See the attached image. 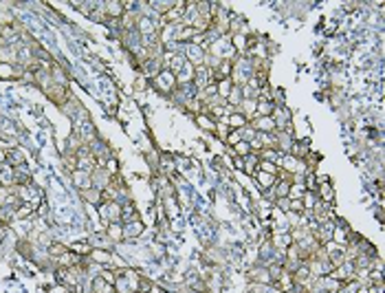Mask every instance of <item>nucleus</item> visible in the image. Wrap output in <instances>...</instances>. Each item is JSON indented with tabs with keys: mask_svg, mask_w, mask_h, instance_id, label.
<instances>
[{
	"mask_svg": "<svg viewBox=\"0 0 385 293\" xmlns=\"http://www.w3.org/2000/svg\"><path fill=\"white\" fill-rule=\"evenodd\" d=\"M36 205H31V203H20L18 207H16V220H25L36 214Z\"/></svg>",
	"mask_w": 385,
	"mask_h": 293,
	"instance_id": "19",
	"label": "nucleus"
},
{
	"mask_svg": "<svg viewBox=\"0 0 385 293\" xmlns=\"http://www.w3.org/2000/svg\"><path fill=\"white\" fill-rule=\"evenodd\" d=\"M306 194V187H304V183L302 181H293L291 183V187H288V201H297V198H302Z\"/></svg>",
	"mask_w": 385,
	"mask_h": 293,
	"instance_id": "22",
	"label": "nucleus"
},
{
	"mask_svg": "<svg viewBox=\"0 0 385 293\" xmlns=\"http://www.w3.org/2000/svg\"><path fill=\"white\" fill-rule=\"evenodd\" d=\"M238 141H242V137H240V130H229V135H227V143L233 148Z\"/></svg>",
	"mask_w": 385,
	"mask_h": 293,
	"instance_id": "25",
	"label": "nucleus"
},
{
	"mask_svg": "<svg viewBox=\"0 0 385 293\" xmlns=\"http://www.w3.org/2000/svg\"><path fill=\"white\" fill-rule=\"evenodd\" d=\"M315 194H317V198H319L321 203H328V205H330V203L334 201V187L326 181V183H319V185H317Z\"/></svg>",
	"mask_w": 385,
	"mask_h": 293,
	"instance_id": "8",
	"label": "nucleus"
},
{
	"mask_svg": "<svg viewBox=\"0 0 385 293\" xmlns=\"http://www.w3.org/2000/svg\"><path fill=\"white\" fill-rule=\"evenodd\" d=\"M93 247L88 245L86 240H80V242H71L69 245V251H73L75 256H80V258H88V253H91Z\"/></svg>",
	"mask_w": 385,
	"mask_h": 293,
	"instance_id": "16",
	"label": "nucleus"
},
{
	"mask_svg": "<svg viewBox=\"0 0 385 293\" xmlns=\"http://www.w3.org/2000/svg\"><path fill=\"white\" fill-rule=\"evenodd\" d=\"M3 163H7V150H3V148H0V165Z\"/></svg>",
	"mask_w": 385,
	"mask_h": 293,
	"instance_id": "28",
	"label": "nucleus"
},
{
	"mask_svg": "<svg viewBox=\"0 0 385 293\" xmlns=\"http://www.w3.org/2000/svg\"><path fill=\"white\" fill-rule=\"evenodd\" d=\"M47 251H49V256H51L53 260H55V258H60L62 253L69 251V245H64V242H58V240H55V242H51V245L47 247Z\"/></svg>",
	"mask_w": 385,
	"mask_h": 293,
	"instance_id": "23",
	"label": "nucleus"
},
{
	"mask_svg": "<svg viewBox=\"0 0 385 293\" xmlns=\"http://www.w3.org/2000/svg\"><path fill=\"white\" fill-rule=\"evenodd\" d=\"M229 40H231L233 51H240V53H242L244 49L249 47V40H247V36H244V33H231Z\"/></svg>",
	"mask_w": 385,
	"mask_h": 293,
	"instance_id": "21",
	"label": "nucleus"
},
{
	"mask_svg": "<svg viewBox=\"0 0 385 293\" xmlns=\"http://www.w3.org/2000/svg\"><path fill=\"white\" fill-rule=\"evenodd\" d=\"M273 110H275V104L271 99H258V108H255V115L260 117H271Z\"/></svg>",
	"mask_w": 385,
	"mask_h": 293,
	"instance_id": "17",
	"label": "nucleus"
},
{
	"mask_svg": "<svg viewBox=\"0 0 385 293\" xmlns=\"http://www.w3.org/2000/svg\"><path fill=\"white\" fill-rule=\"evenodd\" d=\"M91 181H93V187L95 190H106V187L110 185V181H113V176L108 174V170L106 168H95V172L91 174Z\"/></svg>",
	"mask_w": 385,
	"mask_h": 293,
	"instance_id": "6",
	"label": "nucleus"
},
{
	"mask_svg": "<svg viewBox=\"0 0 385 293\" xmlns=\"http://www.w3.org/2000/svg\"><path fill=\"white\" fill-rule=\"evenodd\" d=\"M137 88H146V77H141V80H137Z\"/></svg>",
	"mask_w": 385,
	"mask_h": 293,
	"instance_id": "29",
	"label": "nucleus"
},
{
	"mask_svg": "<svg viewBox=\"0 0 385 293\" xmlns=\"http://www.w3.org/2000/svg\"><path fill=\"white\" fill-rule=\"evenodd\" d=\"M194 119H196V126H198L200 130H205V132H214V128H216V119H211L209 115L196 113V115H194Z\"/></svg>",
	"mask_w": 385,
	"mask_h": 293,
	"instance_id": "11",
	"label": "nucleus"
},
{
	"mask_svg": "<svg viewBox=\"0 0 385 293\" xmlns=\"http://www.w3.org/2000/svg\"><path fill=\"white\" fill-rule=\"evenodd\" d=\"M88 245L93 247V249H106V251H113V247H115V242L106 236V229L102 231H95V234L88 236Z\"/></svg>",
	"mask_w": 385,
	"mask_h": 293,
	"instance_id": "2",
	"label": "nucleus"
},
{
	"mask_svg": "<svg viewBox=\"0 0 385 293\" xmlns=\"http://www.w3.org/2000/svg\"><path fill=\"white\" fill-rule=\"evenodd\" d=\"M231 150H233V154H236V157H240V159H244V157H247V154L251 152V146H249V143H247V141H238V143H236V146H233V148H231Z\"/></svg>",
	"mask_w": 385,
	"mask_h": 293,
	"instance_id": "24",
	"label": "nucleus"
},
{
	"mask_svg": "<svg viewBox=\"0 0 385 293\" xmlns=\"http://www.w3.org/2000/svg\"><path fill=\"white\" fill-rule=\"evenodd\" d=\"M88 260H91L93 264H99V267H110V269H113V251L91 249V253H88Z\"/></svg>",
	"mask_w": 385,
	"mask_h": 293,
	"instance_id": "4",
	"label": "nucleus"
},
{
	"mask_svg": "<svg viewBox=\"0 0 385 293\" xmlns=\"http://www.w3.org/2000/svg\"><path fill=\"white\" fill-rule=\"evenodd\" d=\"M104 11L108 18L117 20V18H124L126 7H124V3H119V0H108V3H104Z\"/></svg>",
	"mask_w": 385,
	"mask_h": 293,
	"instance_id": "7",
	"label": "nucleus"
},
{
	"mask_svg": "<svg viewBox=\"0 0 385 293\" xmlns=\"http://www.w3.org/2000/svg\"><path fill=\"white\" fill-rule=\"evenodd\" d=\"M258 165H260V157L255 152H249L247 157L242 159V170L247 174H255V172H258Z\"/></svg>",
	"mask_w": 385,
	"mask_h": 293,
	"instance_id": "12",
	"label": "nucleus"
},
{
	"mask_svg": "<svg viewBox=\"0 0 385 293\" xmlns=\"http://www.w3.org/2000/svg\"><path fill=\"white\" fill-rule=\"evenodd\" d=\"M233 86H236V84H233V80H231V77H225V80H218V82H216V95H218L220 99H225V102H227V97H229V93L233 91Z\"/></svg>",
	"mask_w": 385,
	"mask_h": 293,
	"instance_id": "10",
	"label": "nucleus"
},
{
	"mask_svg": "<svg viewBox=\"0 0 385 293\" xmlns=\"http://www.w3.org/2000/svg\"><path fill=\"white\" fill-rule=\"evenodd\" d=\"M275 205H277V209H282L284 214L288 212V198H275Z\"/></svg>",
	"mask_w": 385,
	"mask_h": 293,
	"instance_id": "27",
	"label": "nucleus"
},
{
	"mask_svg": "<svg viewBox=\"0 0 385 293\" xmlns=\"http://www.w3.org/2000/svg\"><path fill=\"white\" fill-rule=\"evenodd\" d=\"M20 73H22L20 66L16 69V64L0 62V77H3V80H14V77H20Z\"/></svg>",
	"mask_w": 385,
	"mask_h": 293,
	"instance_id": "13",
	"label": "nucleus"
},
{
	"mask_svg": "<svg viewBox=\"0 0 385 293\" xmlns=\"http://www.w3.org/2000/svg\"><path fill=\"white\" fill-rule=\"evenodd\" d=\"M71 179H73L75 187H80V192H82V190H88V187H93L91 174H88V172H84V170H75V172L71 174Z\"/></svg>",
	"mask_w": 385,
	"mask_h": 293,
	"instance_id": "9",
	"label": "nucleus"
},
{
	"mask_svg": "<svg viewBox=\"0 0 385 293\" xmlns=\"http://www.w3.org/2000/svg\"><path fill=\"white\" fill-rule=\"evenodd\" d=\"M106 236H108L115 245L119 240H124V227H121V223H110L108 227H106Z\"/></svg>",
	"mask_w": 385,
	"mask_h": 293,
	"instance_id": "15",
	"label": "nucleus"
},
{
	"mask_svg": "<svg viewBox=\"0 0 385 293\" xmlns=\"http://www.w3.org/2000/svg\"><path fill=\"white\" fill-rule=\"evenodd\" d=\"M7 165L9 168H20V165H25V154L22 150H7Z\"/></svg>",
	"mask_w": 385,
	"mask_h": 293,
	"instance_id": "20",
	"label": "nucleus"
},
{
	"mask_svg": "<svg viewBox=\"0 0 385 293\" xmlns=\"http://www.w3.org/2000/svg\"><path fill=\"white\" fill-rule=\"evenodd\" d=\"M249 126L255 132H275V121L273 117H260V115H253L249 119Z\"/></svg>",
	"mask_w": 385,
	"mask_h": 293,
	"instance_id": "3",
	"label": "nucleus"
},
{
	"mask_svg": "<svg viewBox=\"0 0 385 293\" xmlns=\"http://www.w3.org/2000/svg\"><path fill=\"white\" fill-rule=\"evenodd\" d=\"M82 196L86 198L88 203H95V205H102V203H104V192L102 190H95V187L82 190Z\"/></svg>",
	"mask_w": 385,
	"mask_h": 293,
	"instance_id": "18",
	"label": "nucleus"
},
{
	"mask_svg": "<svg viewBox=\"0 0 385 293\" xmlns=\"http://www.w3.org/2000/svg\"><path fill=\"white\" fill-rule=\"evenodd\" d=\"M178 214V207H174V201L172 198H167V218H174Z\"/></svg>",
	"mask_w": 385,
	"mask_h": 293,
	"instance_id": "26",
	"label": "nucleus"
},
{
	"mask_svg": "<svg viewBox=\"0 0 385 293\" xmlns=\"http://www.w3.org/2000/svg\"><path fill=\"white\" fill-rule=\"evenodd\" d=\"M255 181H258V185L262 187V190H271L273 185H275V181H277V176H273V174H266V172H255Z\"/></svg>",
	"mask_w": 385,
	"mask_h": 293,
	"instance_id": "14",
	"label": "nucleus"
},
{
	"mask_svg": "<svg viewBox=\"0 0 385 293\" xmlns=\"http://www.w3.org/2000/svg\"><path fill=\"white\" fill-rule=\"evenodd\" d=\"M152 86L156 88V91H161V93H172V91H174V88L178 86V84H176V75L172 73V71L163 69V71H161V73L152 80Z\"/></svg>",
	"mask_w": 385,
	"mask_h": 293,
	"instance_id": "1",
	"label": "nucleus"
},
{
	"mask_svg": "<svg viewBox=\"0 0 385 293\" xmlns=\"http://www.w3.org/2000/svg\"><path fill=\"white\" fill-rule=\"evenodd\" d=\"M121 227H124V238H128V240H135L137 236H141V231H143V223L135 216V218H130V220H124V223H121Z\"/></svg>",
	"mask_w": 385,
	"mask_h": 293,
	"instance_id": "5",
	"label": "nucleus"
}]
</instances>
